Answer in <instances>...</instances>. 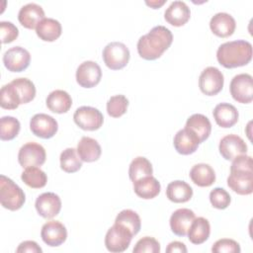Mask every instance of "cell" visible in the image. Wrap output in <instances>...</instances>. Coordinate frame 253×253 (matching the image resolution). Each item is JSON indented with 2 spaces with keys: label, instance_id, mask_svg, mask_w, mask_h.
Here are the masks:
<instances>
[{
  "label": "cell",
  "instance_id": "obj_1",
  "mask_svg": "<svg viewBox=\"0 0 253 253\" xmlns=\"http://www.w3.org/2000/svg\"><path fill=\"white\" fill-rule=\"evenodd\" d=\"M173 42V35L164 26L153 27L137 42V52L143 59L154 60L159 58L168 49Z\"/></svg>",
  "mask_w": 253,
  "mask_h": 253
},
{
  "label": "cell",
  "instance_id": "obj_2",
  "mask_svg": "<svg viewBox=\"0 0 253 253\" xmlns=\"http://www.w3.org/2000/svg\"><path fill=\"white\" fill-rule=\"evenodd\" d=\"M216 58L225 68L244 66L252 59V44L243 40L226 42L218 46Z\"/></svg>",
  "mask_w": 253,
  "mask_h": 253
},
{
  "label": "cell",
  "instance_id": "obj_3",
  "mask_svg": "<svg viewBox=\"0 0 253 253\" xmlns=\"http://www.w3.org/2000/svg\"><path fill=\"white\" fill-rule=\"evenodd\" d=\"M26 201L24 191L10 178L5 175L0 176V203L9 211L21 209Z\"/></svg>",
  "mask_w": 253,
  "mask_h": 253
},
{
  "label": "cell",
  "instance_id": "obj_4",
  "mask_svg": "<svg viewBox=\"0 0 253 253\" xmlns=\"http://www.w3.org/2000/svg\"><path fill=\"white\" fill-rule=\"evenodd\" d=\"M102 56L107 67L112 70H119L128 63L130 53L125 43L112 42L104 47Z\"/></svg>",
  "mask_w": 253,
  "mask_h": 253
},
{
  "label": "cell",
  "instance_id": "obj_5",
  "mask_svg": "<svg viewBox=\"0 0 253 253\" xmlns=\"http://www.w3.org/2000/svg\"><path fill=\"white\" fill-rule=\"evenodd\" d=\"M132 233L124 225L114 223L110 227L105 236V245L108 251L114 253H121L126 251L132 239Z\"/></svg>",
  "mask_w": 253,
  "mask_h": 253
},
{
  "label": "cell",
  "instance_id": "obj_6",
  "mask_svg": "<svg viewBox=\"0 0 253 253\" xmlns=\"http://www.w3.org/2000/svg\"><path fill=\"white\" fill-rule=\"evenodd\" d=\"M223 83L224 77L222 72L214 66L205 68L199 77L200 90L208 96L218 94L223 87Z\"/></svg>",
  "mask_w": 253,
  "mask_h": 253
},
{
  "label": "cell",
  "instance_id": "obj_7",
  "mask_svg": "<svg viewBox=\"0 0 253 253\" xmlns=\"http://www.w3.org/2000/svg\"><path fill=\"white\" fill-rule=\"evenodd\" d=\"M229 90L232 98L238 103H251L253 100L252 76L248 73H240L235 75L231 79Z\"/></svg>",
  "mask_w": 253,
  "mask_h": 253
},
{
  "label": "cell",
  "instance_id": "obj_8",
  "mask_svg": "<svg viewBox=\"0 0 253 253\" xmlns=\"http://www.w3.org/2000/svg\"><path fill=\"white\" fill-rule=\"evenodd\" d=\"M73 120L80 128L92 131L102 126L104 117L98 109L90 106H82L76 109Z\"/></svg>",
  "mask_w": 253,
  "mask_h": 253
},
{
  "label": "cell",
  "instance_id": "obj_9",
  "mask_svg": "<svg viewBox=\"0 0 253 253\" xmlns=\"http://www.w3.org/2000/svg\"><path fill=\"white\" fill-rule=\"evenodd\" d=\"M45 149L36 142H27L20 148L18 153V161L23 168L42 166L45 162Z\"/></svg>",
  "mask_w": 253,
  "mask_h": 253
},
{
  "label": "cell",
  "instance_id": "obj_10",
  "mask_svg": "<svg viewBox=\"0 0 253 253\" xmlns=\"http://www.w3.org/2000/svg\"><path fill=\"white\" fill-rule=\"evenodd\" d=\"M30 52L22 46H13L3 54V63L11 72L24 71L30 65Z\"/></svg>",
  "mask_w": 253,
  "mask_h": 253
},
{
  "label": "cell",
  "instance_id": "obj_11",
  "mask_svg": "<svg viewBox=\"0 0 253 253\" xmlns=\"http://www.w3.org/2000/svg\"><path fill=\"white\" fill-rule=\"evenodd\" d=\"M102 78L100 65L92 60L82 62L76 70V81L84 88L95 87Z\"/></svg>",
  "mask_w": 253,
  "mask_h": 253
},
{
  "label": "cell",
  "instance_id": "obj_12",
  "mask_svg": "<svg viewBox=\"0 0 253 253\" xmlns=\"http://www.w3.org/2000/svg\"><path fill=\"white\" fill-rule=\"evenodd\" d=\"M31 131L38 137L50 138L52 137L57 129L58 125L54 118L46 114H36L30 121Z\"/></svg>",
  "mask_w": 253,
  "mask_h": 253
},
{
  "label": "cell",
  "instance_id": "obj_13",
  "mask_svg": "<svg viewBox=\"0 0 253 253\" xmlns=\"http://www.w3.org/2000/svg\"><path fill=\"white\" fill-rule=\"evenodd\" d=\"M218 150L225 160H233L239 155L246 154L247 145L240 136L231 133L220 139Z\"/></svg>",
  "mask_w": 253,
  "mask_h": 253
},
{
  "label": "cell",
  "instance_id": "obj_14",
  "mask_svg": "<svg viewBox=\"0 0 253 253\" xmlns=\"http://www.w3.org/2000/svg\"><path fill=\"white\" fill-rule=\"evenodd\" d=\"M35 207L38 213L43 218H52L61 210V200L55 193H42L37 198Z\"/></svg>",
  "mask_w": 253,
  "mask_h": 253
},
{
  "label": "cell",
  "instance_id": "obj_15",
  "mask_svg": "<svg viewBox=\"0 0 253 253\" xmlns=\"http://www.w3.org/2000/svg\"><path fill=\"white\" fill-rule=\"evenodd\" d=\"M228 187L238 195H250L253 192V171L230 170L227 177Z\"/></svg>",
  "mask_w": 253,
  "mask_h": 253
},
{
  "label": "cell",
  "instance_id": "obj_16",
  "mask_svg": "<svg viewBox=\"0 0 253 253\" xmlns=\"http://www.w3.org/2000/svg\"><path fill=\"white\" fill-rule=\"evenodd\" d=\"M41 236L46 245L50 247H56L61 245L66 240L67 230L60 221L50 220L42 225Z\"/></svg>",
  "mask_w": 253,
  "mask_h": 253
},
{
  "label": "cell",
  "instance_id": "obj_17",
  "mask_svg": "<svg viewBox=\"0 0 253 253\" xmlns=\"http://www.w3.org/2000/svg\"><path fill=\"white\" fill-rule=\"evenodd\" d=\"M173 144L178 153L182 155H189L198 149L200 140L191 129L184 127L175 134Z\"/></svg>",
  "mask_w": 253,
  "mask_h": 253
},
{
  "label": "cell",
  "instance_id": "obj_18",
  "mask_svg": "<svg viewBox=\"0 0 253 253\" xmlns=\"http://www.w3.org/2000/svg\"><path fill=\"white\" fill-rule=\"evenodd\" d=\"M195 212L190 209H178L170 216V228L178 236H185L195 219Z\"/></svg>",
  "mask_w": 253,
  "mask_h": 253
},
{
  "label": "cell",
  "instance_id": "obj_19",
  "mask_svg": "<svg viewBox=\"0 0 253 253\" xmlns=\"http://www.w3.org/2000/svg\"><path fill=\"white\" fill-rule=\"evenodd\" d=\"M210 28L215 36L219 38H227L234 33L236 23L230 14L219 12L211 17L210 21Z\"/></svg>",
  "mask_w": 253,
  "mask_h": 253
},
{
  "label": "cell",
  "instance_id": "obj_20",
  "mask_svg": "<svg viewBox=\"0 0 253 253\" xmlns=\"http://www.w3.org/2000/svg\"><path fill=\"white\" fill-rule=\"evenodd\" d=\"M191 17V11L184 1H173L164 12L167 23L174 27L184 26Z\"/></svg>",
  "mask_w": 253,
  "mask_h": 253
},
{
  "label": "cell",
  "instance_id": "obj_21",
  "mask_svg": "<svg viewBox=\"0 0 253 253\" xmlns=\"http://www.w3.org/2000/svg\"><path fill=\"white\" fill-rule=\"evenodd\" d=\"M43 19L44 11L36 3H28L24 5L18 13V20L20 24L30 30L37 28L39 23Z\"/></svg>",
  "mask_w": 253,
  "mask_h": 253
},
{
  "label": "cell",
  "instance_id": "obj_22",
  "mask_svg": "<svg viewBox=\"0 0 253 253\" xmlns=\"http://www.w3.org/2000/svg\"><path fill=\"white\" fill-rule=\"evenodd\" d=\"M215 123L224 128L233 126L238 121L237 109L229 103H219L215 106L212 112Z\"/></svg>",
  "mask_w": 253,
  "mask_h": 253
},
{
  "label": "cell",
  "instance_id": "obj_23",
  "mask_svg": "<svg viewBox=\"0 0 253 253\" xmlns=\"http://www.w3.org/2000/svg\"><path fill=\"white\" fill-rule=\"evenodd\" d=\"M133 190L139 198L150 200L158 196L161 190V185L155 177L150 175L133 182Z\"/></svg>",
  "mask_w": 253,
  "mask_h": 253
},
{
  "label": "cell",
  "instance_id": "obj_24",
  "mask_svg": "<svg viewBox=\"0 0 253 253\" xmlns=\"http://www.w3.org/2000/svg\"><path fill=\"white\" fill-rule=\"evenodd\" d=\"M46 107L52 113L63 114L69 111L72 106V99L70 95L64 90H54L50 92L45 100Z\"/></svg>",
  "mask_w": 253,
  "mask_h": 253
},
{
  "label": "cell",
  "instance_id": "obj_25",
  "mask_svg": "<svg viewBox=\"0 0 253 253\" xmlns=\"http://www.w3.org/2000/svg\"><path fill=\"white\" fill-rule=\"evenodd\" d=\"M185 127L191 129L198 136L200 143L205 141L211 131V124L210 120L202 114H194L189 117Z\"/></svg>",
  "mask_w": 253,
  "mask_h": 253
},
{
  "label": "cell",
  "instance_id": "obj_26",
  "mask_svg": "<svg viewBox=\"0 0 253 253\" xmlns=\"http://www.w3.org/2000/svg\"><path fill=\"white\" fill-rule=\"evenodd\" d=\"M77 153L82 161H97L102 153V149L98 141L89 136H83L77 144Z\"/></svg>",
  "mask_w": 253,
  "mask_h": 253
},
{
  "label": "cell",
  "instance_id": "obj_27",
  "mask_svg": "<svg viewBox=\"0 0 253 253\" xmlns=\"http://www.w3.org/2000/svg\"><path fill=\"white\" fill-rule=\"evenodd\" d=\"M166 196L173 203H186L191 200L193 196V189L185 181L176 180L168 184L166 188Z\"/></svg>",
  "mask_w": 253,
  "mask_h": 253
},
{
  "label": "cell",
  "instance_id": "obj_28",
  "mask_svg": "<svg viewBox=\"0 0 253 253\" xmlns=\"http://www.w3.org/2000/svg\"><path fill=\"white\" fill-rule=\"evenodd\" d=\"M190 178L199 187H210L215 181V173L212 167L206 163H199L190 170Z\"/></svg>",
  "mask_w": 253,
  "mask_h": 253
},
{
  "label": "cell",
  "instance_id": "obj_29",
  "mask_svg": "<svg viewBox=\"0 0 253 253\" xmlns=\"http://www.w3.org/2000/svg\"><path fill=\"white\" fill-rule=\"evenodd\" d=\"M62 32L61 24L52 18H44L36 28L37 36L44 42H54Z\"/></svg>",
  "mask_w": 253,
  "mask_h": 253
},
{
  "label": "cell",
  "instance_id": "obj_30",
  "mask_svg": "<svg viewBox=\"0 0 253 253\" xmlns=\"http://www.w3.org/2000/svg\"><path fill=\"white\" fill-rule=\"evenodd\" d=\"M211 233V225L207 218L200 216L195 217L193 220L189 230H188V238L193 244H202L208 240Z\"/></svg>",
  "mask_w": 253,
  "mask_h": 253
},
{
  "label": "cell",
  "instance_id": "obj_31",
  "mask_svg": "<svg viewBox=\"0 0 253 253\" xmlns=\"http://www.w3.org/2000/svg\"><path fill=\"white\" fill-rule=\"evenodd\" d=\"M152 173L153 169L150 161L143 156L135 157L129 164L128 176L132 182H135L142 177L150 176Z\"/></svg>",
  "mask_w": 253,
  "mask_h": 253
},
{
  "label": "cell",
  "instance_id": "obj_32",
  "mask_svg": "<svg viewBox=\"0 0 253 253\" xmlns=\"http://www.w3.org/2000/svg\"><path fill=\"white\" fill-rule=\"evenodd\" d=\"M22 181L33 189H40L45 186L47 182L46 174L37 166L27 167L21 175Z\"/></svg>",
  "mask_w": 253,
  "mask_h": 253
},
{
  "label": "cell",
  "instance_id": "obj_33",
  "mask_svg": "<svg viewBox=\"0 0 253 253\" xmlns=\"http://www.w3.org/2000/svg\"><path fill=\"white\" fill-rule=\"evenodd\" d=\"M60 168L67 173L77 172L82 167V160L77 153V149L68 147L60 153Z\"/></svg>",
  "mask_w": 253,
  "mask_h": 253
},
{
  "label": "cell",
  "instance_id": "obj_34",
  "mask_svg": "<svg viewBox=\"0 0 253 253\" xmlns=\"http://www.w3.org/2000/svg\"><path fill=\"white\" fill-rule=\"evenodd\" d=\"M115 223H119L126 227L132 235H136L141 227V221L139 215L132 210H123L118 213L115 219Z\"/></svg>",
  "mask_w": 253,
  "mask_h": 253
},
{
  "label": "cell",
  "instance_id": "obj_35",
  "mask_svg": "<svg viewBox=\"0 0 253 253\" xmlns=\"http://www.w3.org/2000/svg\"><path fill=\"white\" fill-rule=\"evenodd\" d=\"M11 83L17 90V93L21 100V104H27L34 100L36 96V87L30 79L24 77L16 78L12 80Z\"/></svg>",
  "mask_w": 253,
  "mask_h": 253
},
{
  "label": "cell",
  "instance_id": "obj_36",
  "mask_svg": "<svg viewBox=\"0 0 253 253\" xmlns=\"http://www.w3.org/2000/svg\"><path fill=\"white\" fill-rule=\"evenodd\" d=\"M19 105H21V100L13 84L10 82L2 86L0 91V106L3 109L15 110Z\"/></svg>",
  "mask_w": 253,
  "mask_h": 253
},
{
  "label": "cell",
  "instance_id": "obj_37",
  "mask_svg": "<svg viewBox=\"0 0 253 253\" xmlns=\"http://www.w3.org/2000/svg\"><path fill=\"white\" fill-rule=\"evenodd\" d=\"M20 128V122L16 118L5 116L0 119V138L2 140H12L18 135Z\"/></svg>",
  "mask_w": 253,
  "mask_h": 253
},
{
  "label": "cell",
  "instance_id": "obj_38",
  "mask_svg": "<svg viewBox=\"0 0 253 253\" xmlns=\"http://www.w3.org/2000/svg\"><path fill=\"white\" fill-rule=\"evenodd\" d=\"M128 100L124 95L112 96L107 102V112L112 118H120L126 114Z\"/></svg>",
  "mask_w": 253,
  "mask_h": 253
},
{
  "label": "cell",
  "instance_id": "obj_39",
  "mask_svg": "<svg viewBox=\"0 0 253 253\" xmlns=\"http://www.w3.org/2000/svg\"><path fill=\"white\" fill-rule=\"evenodd\" d=\"M210 202L213 208L218 210H224L229 206L231 198L226 190L216 187L210 193Z\"/></svg>",
  "mask_w": 253,
  "mask_h": 253
},
{
  "label": "cell",
  "instance_id": "obj_40",
  "mask_svg": "<svg viewBox=\"0 0 253 253\" xmlns=\"http://www.w3.org/2000/svg\"><path fill=\"white\" fill-rule=\"evenodd\" d=\"M132 251L133 253H159L160 244L154 237L145 236L136 242Z\"/></svg>",
  "mask_w": 253,
  "mask_h": 253
},
{
  "label": "cell",
  "instance_id": "obj_41",
  "mask_svg": "<svg viewBox=\"0 0 253 253\" xmlns=\"http://www.w3.org/2000/svg\"><path fill=\"white\" fill-rule=\"evenodd\" d=\"M211 251L213 253H239L241 249L235 240L229 238H221L213 243Z\"/></svg>",
  "mask_w": 253,
  "mask_h": 253
},
{
  "label": "cell",
  "instance_id": "obj_42",
  "mask_svg": "<svg viewBox=\"0 0 253 253\" xmlns=\"http://www.w3.org/2000/svg\"><path fill=\"white\" fill-rule=\"evenodd\" d=\"M0 35L2 43H9L15 41L19 36L18 28L11 22H0Z\"/></svg>",
  "mask_w": 253,
  "mask_h": 253
},
{
  "label": "cell",
  "instance_id": "obj_43",
  "mask_svg": "<svg viewBox=\"0 0 253 253\" xmlns=\"http://www.w3.org/2000/svg\"><path fill=\"white\" fill-rule=\"evenodd\" d=\"M17 253H42V249L39 246V244L36 241L33 240H26L20 243L18 248L16 249Z\"/></svg>",
  "mask_w": 253,
  "mask_h": 253
},
{
  "label": "cell",
  "instance_id": "obj_44",
  "mask_svg": "<svg viewBox=\"0 0 253 253\" xmlns=\"http://www.w3.org/2000/svg\"><path fill=\"white\" fill-rule=\"evenodd\" d=\"M166 252L167 253H175V252L186 253L187 252V247L183 242L172 241L168 244V246L166 248Z\"/></svg>",
  "mask_w": 253,
  "mask_h": 253
},
{
  "label": "cell",
  "instance_id": "obj_45",
  "mask_svg": "<svg viewBox=\"0 0 253 253\" xmlns=\"http://www.w3.org/2000/svg\"><path fill=\"white\" fill-rule=\"evenodd\" d=\"M145 3H146V5L150 6L153 9H158L159 7H161L165 3V0H162V1H159V0L158 1H146Z\"/></svg>",
  "mask_w": 253,
  "mask_h": 253
}]
</instances>
